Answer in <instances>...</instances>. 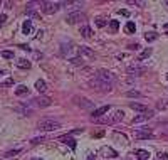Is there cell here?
Returning <instances> with one entry per match:
<instances>
[{
  "instance_id": "1",
  "label": "cell",
  "mask_w": 168,
  "mask_h": 160,
  "mask_svg": "<svg viewBox=\"0 0 168 160\" xmlns=\"http://www.w3.org/2000/svg\"><path fill=\"white\" fill-rule=\"evenodd\" d=\"M37 128L40 132H54V130L61 128V123L57 120H54V118H44L42 121H39Z\"/></svg>"
},
{
  "instance_id": "2",
  "label": "cell",
  "mask_w": 168,
  "mask_h": 160,
  "mask_svg": "<svg viewBox=\"0 0 168 160\" xmlns=\"http://www.w3.org/2000/svg\"><path fill=\"white\" fill-rule=\"evenodd\" d=\"M96 79H99V81H103V83H108V84H111L114 83V74L111 71H108V69H98L96 71Z\"/></svg>"
},
{
  "instance_id": "3",
  "label": "cell",
  "mask_w": 168,
  "mask_h": 160,
  "mask_svg": "<svg viewBox=\"0 0 168 160\" xmlns=\"http://www.w3.org/2000/svg\"><path fill=\"white\" fill-rule=\"evenodd\" d=\"M72 103H74L76 106H79L81 110H93L94 108L93 101L88 100V98H84V96H74L72 98Z\"/></svg>"
},
{
  "instance_id": "4",
  "label": "cell",
  "mask_w": 168,
  "mask_h": 160,
  "mask_svg": "<svg viewBox=\"0 0 168 160\" xmlns=\"http://www.w3.org/2000/svg\"><path fill=\"white\" fill-rule=\"evenodd\" d=\"M89 86H91V88H94L96 91H101V93H109V91H111V88H113L111 84H108V83H103V81L96 79V78L89 81Z\"/></svg>"
},
{
  "instance_id": "5",
  "label": "cell",
  "mask_w": 168,
  "mask_h": 160,
  "mask_svg": "<svg viewBox=\"0 0 168 160\" xmlns=\"http://www.w3.org/2000/svg\"><path fill=\"white\" fill-rule=\"evenodd\" d=\"M66 22L71 24V26H76V24H81V22H86V15L83 12H74V14H69L67 17H66Z\"/></svg>"
},
{
  "instance_id": "6",
  "label": "cell",
  "mask_w": 168,
  "mask_h": 160,
  "mask_svg": "<svg viewBox=\"0 0 168 160\" xmlns=\"http://www.w3.org/2000/svg\"><path fill=\"white\" fill-rule=\"evenodd\" d=\"M40 7H42V12L44 14H54V12H57L61 9V3L59 2H42L40 3Z\"/></svg>"
},
{
  "instance_id": "7",
  "label": "cell",
  "mask_w": 168,
  "mask_h": 160,
  "mask_svg": "<svg viewBox=\"0 0 168 160\" xmlns=\"http://www.w3.org/2000/svg\"><path fill=\"white\" fill-rule=\"evenodd\" d=\"M30 105L39 106V108H47V106L52 105V100L47 98V96H37V98H34V100L30 101Z\"/></svg>"
},
{
  "instance_id": "8",
  "label": "cell",
  "mask_w": 168,
  "mask_h": 160,
  "mask_svg": "<svg viewBox=\"0 0 168 160\" xmlns=\"http://www.w3.org/2000/svg\"><path fill=\"white\" fill-rule=\"evenodd\" d=\"M155 116V111H151V110H146V111H143L140 115H136V116L133 118V123H141V121H146L150 120V118Z\"/></svg>"
},
{
  "instance_id": "9",
  "label": "cell",
  "mask_w": 168,
  "mask_h": 160,
  "mask_svg": "<svg viewBox=\"0 0 168 160\" xmlns=\"http://www.w3.org/2000/svg\"><path fill=\"white\" fill-rule=\"evenodd\" d=\"M134 138L138 140H145V138H153V133L148 128H140V130H134Z\"/></svg>"
},
{
  "instance_id": "10",
  "label": "cell",
  "mask_w": 168,
  "mask_h": 160,
  "mask_svg": "<svg viewBox=\"0 0 168 160\" xmlns=\"http://www.w3.org/2000/svg\"><path fill=\"white\" fill-rule=\"evenodd\" d=\"M61 5L67 7V9L71 10V14H74V12H81V9H83V2H62Z\"/></svg>"
},
{
  "instance_id": "11",
  "label": "cell",
  "mask_w": 168,
  "mask_h": 160,
  "mask_svg": "<svg viewBox=\"0 0 168 160\" xmlns=\"http://www.w3.org/2000/svg\"><path fill=\"white\" fill-rule=\"evenodd\" d=\"M109 108H111L109 105H104V106H101V108H98V110H93L91 118H93V120H96V118L104 116V113H108V111H109Z\"/></svg>"
},
{
  "instance_id": "12",
  "label": "cell",
  "mask_w": 168,
  "mask_h": 160,
  "mask_svg": "<svg viewBox=\"0 0 168 160\" xmlns=\"http://www.w3.org/2000/svg\"><path fill=\"white\" fill-rule=\"evenodd\" d=\"M72 49H74V44H72V42L62 44V46H61V56H67L69 59H71V54H72Z\"/></svg>"
},
{
  "instance_id": "13",
  "label": "cell",
  "mask_w": 168,
  "mask_h": 160,
  "mask_svg": "<svg viewBox=\"0 0 168 160\" xmlns=\"http://www.w3.org/2000/svg\"><path fill=\"white\" fill-rule=\"evenodd\" d=\"M126 71L129 73V74H134V76H140L145 73V68H140L138 64H129L128 68H126Z\"/></svg>"
},
{
  "instance_id": "14",
  "label": "cell",
  "mask_w": 168,
  "mask_h": 160,
  "mask_svg": "<svg viewBox=\"0 0 168 160\" xmlns=\"http://www.w3.org/2000/svg\"><path fill=\"white\" fill-rule=\"evenodd\" d=\"M93 29L88 26V24H84V26H81V35H83V37H86V39H91L93 37Z\"/></svg>"
},
{
  "instance_id": "15",
  "label": "cell",
  "mask_w": 168,
  "mask_h": 160,
  "mask_svg": "<svg viewBox=\"0 0 168 160\" xmlns=\"http://www.w3.org/2000/svg\"><path fill=\"white\" fill-rule=\"evenodd\" d=\"M93 121L98 123V125H113L111 116H101V118H96V120H93Z\"/></svg>"
},
{
  "instance_id": "16",
  "label": "cell",
  "mask_w": 168,
  "mask_h": 160,
  "mask_svg": "<svg viewBox=\"0 0 168 160\" xmlns=\"http://www.w3.org/2000/svg\"><path fill=\"white\" fill-rule=\"evenodd\" d=\"M15 94H17V96H27L29 88H27V86H24V84H20V86H17V89H15Z\"/></svg>"
},
{
  "instance_id": "17",
  "label": "cell",
  "mask_w": 168,
  "mask_h": 160,
  "mask_svg": "<svg viewBox=\"0 0 168 160\" xmlns=\"http://www.w3.org/2000/svg\"><path fill=\"white\" fill-rule=\"evenodd\" d=\"M123 116H125V113L121 111V110H116L113 115H111V118H113V123H118V121H121L123 120Z\"/></svg>"
},
{
  "instance_id": "18",
  "label": "cell",
  "mask_w": 168,
  "mask_h": 160,
  "mask_svg": "<svg viewBox=\"0 0 168 160\" xmlns=\"http://www.w3.org/2000/svg\"><path fill=\"white\" fill-rule=\"evenodd\" d=\"M101 155H103V157H116V152H114L113 148H108V147H104L103 150H101Z\"/></svg>"
},
{
  "instance_id": "19",
  "label": "cell",
  "mask_w": 168,
  "mask_h": 160,
  "mask_svg": "<svg viewBox=\"0 0 168 160\" xmlns=\"http://www.w3.org/2000/svg\"><path fill=\"white\" fill-rule=\"evenodd\" d=\"M136 157H138V160H148L150 158V152H146V150H136Z\"/></svg>"
},
{
  "instance_id": "20",
  "label": "cell",
  "mask_w": 168,
  "mask_h": 160,
  "mask_svg": "<svg viewBox=\"0 0 168 160\" xmlns=\"http://www.w3.org/2000/svg\"><path fill=\"white\" fill-rule=\"evenodd\" d=\"M35 89L40 93H44L47 89V84H46V81H42V79H39V81H35Z\"/></svg>"
},
{
  "instance_id": "21",
  "label": "cell",
  "mask_w": 168,
  "mask_h": 160,
  "mask_svg": "<svg viewBox=\"0 0 168 160\" xmlns=\"http://www.w3.org/2000/svg\"><path fill=\"white\" fill-rule=\"evenodd\" d=\"M157 108H158V110H168V98L158 100V101H157Z\"/></svg>"
},
{
  "instance_id": "22",
  "label": "cell",
  "mask_w": 168,
  "mask_h": 160,
  "mask_svg": "<svg viewBox=\"0 0 168 160\" xmlns=\"http://www.w3.org/2000/svg\"><path fill=\"white\" fill-rule=\"evenodd\" d=\"M61 142H64V143H67L69 147H71L72 150H76V142L72 140L71 137H61Z\"/></svg>"
},
{
  "instance_id": "23",
  "label": "cell",
  "mask_w": 168,
  "mask_h": 160,
  "mask_svg": "<svg viewBox=\"0 0 168 160\" xmlns=\"http://www.w3.org/2000/svg\"><path fill=\"white\" fill-rule=\"evenodd\" d=\"M129 106H131L133 110H136V111H140V113H143V111H146V110H148L145 105H141V103H131Z\"/></svg>"
},
{
  "instance_id": "24",
  "label": "cell",
  "mask_w": 168,
  "mask_h": 160,
  "mask_svg": "<svg viewBox=\"0 0 168 160\" xmlns=\"http://www.w3.org/2000/svg\"><path fill=\"white\" fill-rule=\"evenodd\" d=\"M79 54H83V56H86V57H93L94 52H93L89 47H81V49H79Z\"/></svg>"
},
{
  "instance_id": "25",
  "label": "cell",
  "mask_w": 168,
  "mask_h": 160,
  "mask_svg": "<svg viewBox=\"0 0 168 160\" xmlns=\"http://www.w3.org/2000/svg\"><path fill=\"white\" fill-rule=\"evenodd\" d=\"M157 37H158V34H157V32H146V34H145L146 42H153V40L157 39Z\"/></svg>"
},
{
  "instance_id": "26",
  "label": "cell",
  "mask_w": 168,
  "mask_h": 160,
  "mask_svg": "<svg viewBox=\"0 0 168 160\" xmlns=\"http://www.w3.org/2000/svg\"><path fill=\"white\" fill-rule=\"evenodd\" d=\"M150 56H151V49H145L143 52H140V54H138V59L143 61V59H146V57H150Z\"/></svg>"
},
{
  "instance_id": "27",
  "label": "cell",
  "mask_w": 168,
  "mask_h": 160,
  "mask_svg": "<svg viewBox=\"0 0 168 160\" xmlns=\"http://www.w3.org/2000/svg\"><path fill=\"white\" fill-rule=\"evenodd\" d=\"M17 66H19L20 69H29V68H30V63H29L27 59H19V64H17Z\"/></svg>"
},
{
  "instance_id": "28",
  "label": "cell",
  "mask_w": 168,
  "mask_h": 160,
  "mask_svg": "<svg viewBox=\"0 0 168 160\" xmlns=\"http://www.w3.org/2000/svg\"><path fill=\"white\" fill-rule=\"evenodd\" d=\"M22 31H24V34H29V32H32V24H30V20L24 22V26H22Z\"/></svg>"
},
{
  "instance_id": "29",
  "label": "cell",
  "mask_w": 168,
  "mask_h": 160,
  "mask_svg": "<svg viewBox=\"0 0 168 160\" xmlns=\"http://www.w3.org/2000/svg\"><path fill=\"white\" fill-rule=\"evenodd\" d=\"M19 153H20V148H14V150H9L5 155H3V157H5V158H10V157H15V155H19Z\"/></svg>"
},
{
  "instance_id": "30",
  "label": "cell",
  "mask_w": 168,
  "mask_h": 160,
  "mask_svg": "<svg viewBox=\"0 0 168 160\" xmlns=\"http://www.w3.org/2000/svg\"><path fill=\"white\" fill-rule=\"evenodd\" d=\"M118 29H120V22H118V20H111V22H109V31L116 32Z\"/></svg>"
},
{
  "instance_id": "31",
  "label": "cell",
  "mask_w": 168,
  "mask_h": 160,
  "mask_svg": "<svg viewBox=\"0 0 168 160\" xmlns=\"http://www.w3.org/2000/svg\"><path fill=\"white\" fill-rule=\"evenodd\" d=\"M25 14H29V15H30V17H39V14H37V12H35V9H32V7H27Z\"/></svg>"
},
{
  "instance_id": "32",
  "label": "cell",
  "mask_w": 168,
  "mask_h": 160,
  "mask_svg": "<svg viewBox=\"0 0 168 160\" xmlns=\"http://www.w3.org/2000/svg\"><path fill=\"white\" fill-rule=\"evenodd\" d=\"M71 63L74 64V66H83V57H72Z\"/></svg>"
},
{
  "instance_id": "33",
  "label": "cell",
  "mask_w": 168,
  "mask_h": 160,
  "mask_svg": "<svg viewBox=\"0 0 168 160\" xmlns=\"http://www.w3.org/2000/svg\"><path fill=\"white\" fill-rule=\"evenodd\" d=\"M2 57H5V59H12V57H14V52H12V51H2Z\"/></svg>"
},
{
  "instance_id": "34",
  "label": "cell",
  "mask_w": 168,
  "mask_h": 160,
  "mask_svg": "<svg viewBox=\"0 0 168 160\" xmlns=\"http://www.w3.org/2000/svg\"><path fill=\"white\" fill-rule=\"evenodd\" d=\"M126 96H129V98H140L141 93L140 91H128V93H126Z\"/></svg>"
},
{
  "instance_id": "35",
  "label": "cell",
  "mask_w": 168,
  "mask_h": 160,
  "mask_svg": "<svg viewBox=\"0 0 168 160\" xmlns=\"http://www.w3.org/2000/svg\"><path fill=\"white\" fill-rule=\"evenodd\" d=\"M44 138H46V137H42V135H40V137H37V138H34V140L30 142V145H37V143H40V142H44Z\"/></svg>"
},
{
  "instance_id": "36",
  "label": "cell",
  "mask_w": 168,
  "mask_h": 160,
  "mask_svg": "<svg viewBox=\"0 0 168 160\" xmlns=\"http://www.w3.org/2000/svg\"><path fill=\"white\" fill-rule=\"evenodd\" d=\"M126 32H128V34H131V32H134V24H131V22H128V24H126Z\"/></svg>"
},
{
  "instance_id": "37",
  "label": "cell",
  "mask_w": 168,
  "mask_h": 160,
  "mask_svg": "<svg viewBox=\"0 0 168 160\" xmlns=\"http://www.w3.org/2000/svg\"><path fill=\"white\" fill-rule=\"evenodd\" d=\"M12 84H14V79H7L5 83H2L0 86H2V88H7V86H12Z\"/></svg>"
},
{
  "instance_id": "38",
  "label": "cell",
  "mask_w": 168,
  "mask_h": 160,
  "mask_svg": "<svg viewBox=\"0 0 168 160\" xmlns=\"http://www.w3.org/2000/svg\"><path fill=\"white\" fill-rule=\"evenodd\" d=\"M104 24H106L104 19H98V20H96V26H98V27H104Z\"/></svg>"
},
{
  "instance_id": "39",
  "label": "cell",
  "mask_w": 168,
  "mask_h": 160,
  "mask_svg": "<svg viewBox=\"0 0 168 160\" xmlns=\"http://www.w3.org/2000/svg\"><path fill=\"white\" fill-rule=\"evenodd\" d=\"M158 160H168V153H160L158 155Z\"/></svg>"
},
{
  "instance_id": "40",
  "label": "cell",
  "mask_w": 168,
  "mask_h": 160,
  "mask_svg": "<svg viewBox=\"0 0 168 160\" xmlns=\"http://www.w3.org/2000/svg\"><path fill=\"white\" fill-rule=\"evenodd\" d=\"M103 132H98V133H93V137H96V138H101V137H103Z\"/></svg>"
},
{
  "instance_id": "41",
  "label": "cell",
  "mask_w": 168,
  "mask_h": 160,
  "mask_svg": "<svg viewBox=\"0 0 168 160\" xmlns=\"http://www.w3.org/2000/svg\"><path fill=\"white\" fill-rule=\"evenodd\" d=\"M120 14H123V15H126V17H128L129 12H128V10H120Z\"/></svg>"
},
{
  "instance_id": "42",
  "label": "cell",
  "mask_w": 168,
  "mask_h": 160,
  "mask_svg": "<svg viewBox=\"0 0 168 160\" xmlns=\"http://www.w3.org/2000/svg\"><path fill=\"white\" fill-rule=\"evenodd\" d=\"M88 160H94V157H93V153H88Z\"/></svg>"
},
{
  "instance_id": "43",
  "label": "cell",
  "mask_w": 168,
  "mask_h": 160,
  "mask_svg": "<svg viewBox=\"0 0 168 160\" xmlns=\"http://www.w3.org/2000/svg\"><path fill=\"white\" fill-rule=\"evenodd\" d=\"M163 137H166V138H168V130H166V132H165V133H163Z\"/></svg>"
},
{
  "instance_id": "44",
  "label": "cell",
  "mask_w": 168,
  "mask_h": 160,
  "mask_svg": "<svg viewBox=\"0 0 168 160\" xmlns=\"http://www.w3.org/2000/svg\"><path fill=\"white\" fill-rule=\"evenodd\" d=\"M165 29H168V24H165Z\"/></svg>"
},
{
  "instance_id": "45",
  "label": "cell",
  "mask_w": 168,
  "mask_h": 160,
  "mask_svg": "<svg viewBox=\"0 0 168 160\" xmlns=\"http://www.w3.org/2000/svg\"><path fill=\"white\" fill-rule=\"evenodd\" d=\"M166 79H168V76H166Z\"/></svg>"
},
{
  "instance_id": "46",
  "label": "cell",
  "mask_w": 168,
  "mask_h": 160,
  "mask_svg": "<svg viewBox=\"0 0 168 160\" xmlns=\"http://www.w3.org/2000/svg\"><path fill=\"white\" fill-rule=\"evenodd\" d=\"M166 5H168V2H166Z\"/></svg>"
},
{
  "instance_id": "47",
  "label": "cell",
  "mask_w": 168,
  "mask_h": 160,
  "mask_svg": "<svg viewBox=\"0 0 168 160\" xmlns=\"http://www.w3.org/2000/svg\"><path fill=\"white\" fill-rule=\"evenodd\" d=\"M0 5H2V3H0Z\"/></svg>"
}]
</instances>
